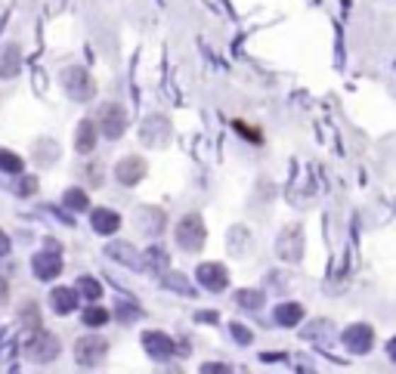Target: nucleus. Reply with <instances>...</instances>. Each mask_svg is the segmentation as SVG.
Returning <instances> with one entry per match:
<instances>
[{"mask_svg": "<svg viewBox=\"0 0 396 374\" xmlns=\"http://www.w3.org/2000/svg\"><path fill=\"white\" fill-rule=\"evenodd\" d=\"M205 238H208V229H205V220L198 214H189L176 223V244L186 254H198L205 248Z\"/></svg>", "mask_w": 396, "mask_h": 374, "instance_id": "obj_1", "label": "nucleus"}, {"mask_svg": "<svg viewBox=\"0 0 396 374\" xmlns=\"http://www.w3.org/2000/svg\"><path fill=\"white\" fill-rule=\"evenodd\" d=\"M25 356H28L31 362H56L59 356V337L50 334L44 328H35L25 340Z\"/></svg>", "mask_w": 396, "mask_h": 374, "instance_id": "obj_2", "label": "nucleus"}, {"mask_svg": "<svg viewBox=\"0 0 396 374\" xmlns=\"http://www.w3.org/2000/svg\"><path fill=\"white\" fill-rule=\"evenodd\" d=\"M96 127L103 136H108V140H121L124 130H128V112H124V106L106 102L96 115Z\"/></svg>", "mask_w": 396, "mask_h": 374, "instance_id": "obj_3", "label": "nucleus"}, {"mask_svg": "<svg viewBox=\"0 0 396 374\" xmlns=\"http://www.w3.org/2000/svg\"><path fill=\"white\" fill-rule=\"evenodd\" d=\"M62 87H65V93H69L74 102H87L96 93L94 78H90L87 68H81V65L65 68V72H62Z\"/></svg>", "mask_w": 396, "mask_h": 374, "instance_id": "obj_4", "label": "nucleus"}, {"mask_svg": "<svg viewBox=\"0 0 396 374\" xmlns=\"http://www.w3.org/2000/svg\"><path fill=\"white\" fill-rule=\"evenodd\" d=\"M108 356V340L106 337H81L74 344V359L81 368H99Z\"/></svg>", "mask_w": 396, "mask_h": 374, "instance_id": "obj_5", "label": "nucleus"}, {"mask_svg": "<svg viewBox=\"0 0 396 374\" xmlns=\"http://www.w3.org/2000/svg\"><path fill=\"white\" fill-rule=\"evenodd\" d=\"M31 269H35L38 278H44V282H53L59 272H62V251H59V244L56 242H47V248L35 254V260H31Z\"/></svg>", "mask_w": 396, "mask_h": 374, "instance_id": "obj_6", "label": "nucleus"}, {"mask_svg": "<svg viewBox=\"0 0 396 374\" xmlns=\"http://www.w3.org/2000/svg\"><path fill=\"white\" fill-rule=\"evenodd\" d=\"M106 254L112 257L115 263H121V266H128L133 272H146L149 263H146V254L137 251V244L130 242H108L106 244Z\"/></svg>", "mask_w": 396, "mask_h": 374, "instance_id": "obj_7", "label": "nucleus"}, {"mask_svg": "<svg viewBox=\"0 0 396 374\" xmlns=\"http://www.w3.org/2000/svg\"><path fill=\"white\" fill-rule=\"evenodd\" d=\"M276 254L285 260V263H298L303 257V229L298 223L285 226L279 232V242H276Z\"/></svg>", "mask_w": 396, "mask_h": 374, "instance_id": "obj_8", "label": "nucleus"}, {"mask_svg": "<svg viewBox=\"0 0 396 374\" xmlns=\"http://www.w3.org/2000/svg\"><path fill=\"white\" fill-rule=\"evenodd\" d=\"M341 344L347 346L350 353H356V356H366V353L375 346V331H372V325H366V322H359V325H350L347 331H344V334H341Z\"/></svg>", "mask_w": 396, "mask_h": 374, "instance_id": "obj_9", "label": "nucleus"}, {"mask_svg": "<svg viewBox=\"0 0 396 374\" xmlns=\"http://www.w3.org/2000/svg\"><path fill=\"white\" fill-rule=\"evenodd\" d=\"M171 133H174V127L164 115H149L140 127V140L146 142V146H164V142L171 140Z\"/></svg>", "mask_w": 396, "mask_h": 374, "instance_id": "obj_10", "label": "nucleus"}, {"mask_svg": "<svg viewBox=\"0 0 396 374\" xmlns=\"http://www.w3.org/2000/svg\"><path fill=\"white\" fill-rule=\"evenodd\" d=\"M198 282H201V288H208V291L220 294V291H226V285H230V276H226L223 263H201L198 266Z\"/></svg>", "mask_w": 396, "mask_h": 374, "instance_id": "obj_11", "label": "nucleus"}, {"mask_svg": "<svg viewBox=\"0 0 396 374\" xmlns=\"http://www.w3.org/2000/svg\"><path fill=\"white\" fill-rule=\"evenodd\" d=\"M115 176H118V183H124V186H137L142 176H146V161L137 158V155L121 158L118 167H115Z\"/></svg>", "mask_w": 396, "mask_h": 374, "instance_id": "obj_12", "label": "nucleus"}, {"mask_svg": "<svg viewBox=\"0 0 396 374\" xmlns=\"http://www.w3.org/2000/svg\"><path fill=\"white\" fill-rule=\"evenodd\" d=\"M137 226L146 235H162L164 226H167V214L162 208H152V204H146V208L137 210Z\"/></svg>", "mask_w": 396, "mask_h": 374, "instance_id": "obj_13", "label": "nucleus"}, {"mask_svg": "<svg viewBox=\"0 0 396 374\" xmlns=\"http://www.w3.org/2000/svg\"><path fill=\"white\" fill-rule=\"evenodd\" d=\"M142 346H146V353L158 362H164V359L174 356V340L167 334H162V331H146V334H142Z\"/></svg>", "mask_w": 396, "mask_h": 374, "instance_id": "obj_14", "label": "nucleus"}, {"mask_svg": "<svg viewBox=\"0 0 396 374\" xmlns=\"http://www.w3.org/2000/svg\"><path fill=\"white\" fill-rule=\"evenodd\" d=\"M50 303L59 316H69V312L78 310V288H53L50 291Z\"/></svg>", "mask_w": 396, "mask_h": 374, "instance_id": "obj_15", "label": "nucleus"}, {"mask_svg": "<svg viewBox=\"0 0 396 374\" xmlns=\"http://www.w3.org/2000/svg\"><path fill=\"white\" fill-rule=\"evenodd\" d=\"M90 223H94V229L99 235H112V232H118V226H121V217L108 208H96L94 217H90Z\"/></svg>", "mask_w": 396, "mask_h": 374, "instance_id": "obj_16", "label": "nucleus"}, {"mask_svg": "<svg viewBox=\"0 0 396 374\" xmlns=\"http://www.w3.org/2000/svg\"><path fill=\"white\" fill-rule=\"evenodd\" d=\"M96 133H99V127L94 121H81L78 124V133H74V149H78L81 155L94 152L96 149Z\"/></svg>", "mask_w": 396, "mask_h": 374, "instance_id": "obj_17", "label": "nucleus"}, {"mask_svg": "<svg viewBox=\"0 0 396 374\" xmlns=\"http://www.w3.org/2000/svg\"><path fill=\"white\" fill-rule=\"evenodd\" d=\"M22 68V50L19 47H6L0 53V78H16Z\"/></svg>", "mask_w": 396, "mask_h": 374, "instance_id": "obj_18", "label": "nucleus"}, {"mask_svg": "<svg viewBox=\"0 0 396 374\" xmlns=\"http://www.w3.org/2000/svg\"><path fill=\"white\" fill-rule=\"evenodd\" d=\"M158 278H162V285L164 288H171L174 294H186V297H196L198 291H192V282L186 276H180V272H158Z\"/></svg>", "mask_w": 396, "mask_h": 374, "instance_id": "obj_19", "label": "nucleus"}, {"mask_svg": "<svg viewBox=\"0 0 396 374\" xmlns=\"http://www.w3.org/2000/svg\"><path fill=\"white\" fill-rule=\"evenodd\" d=\"M300 319H303V306L300 303H282V306H276V322L285 328H294V325H300Z\"/></svg>", "mask_w": 396, "mask_h": 374, "instance_id": "obj_20", "label": "nucleus"}, {"mask_svg": "<svg viewBox=\"0 0 396 374\" xmlns=\"http://www.w3.org/2000/svg\"><path fill=\"white\" fill-rule=\"evenodd\" d=\"M112 322V312L103 310V306H90V310H84V325H90V328H103Z\"/></svg>", "mask_w": 396, "mask_h": 374, "instance_id": "obj_21", "label": "nucleus"}, {"mask_svg": "<svg viewBox=\"0 0 396 374\" xmlns=\"http://www.w3.org/2000/svg\"><path fill=\"white\" fill-rule=\"evenodd\" d=\"M62 204L69 210H87L90 208V198H87V192H84V189H69V192L62 195Z\"/></svg>", "mask_w": 396, "mask_h": 374, "instance_id": "obj_22", "label": "nucleus"}, {"mask_svg": "<svg viewBox=\"0 0 396 374\" xmlns=\"http://www.w3.org/2000/svg\"><path fill=\"white\" fill-rule=\"evenodd\" d=\"M78 294H84L87 300H99V297H103V285H99L94 276H81L78 278Z\"/></svg>", "mask_w": 396, "mask_h": 374, "instance_id": "obj_23", "label": "nucleus"}, {"mask_svg": "<svg viewBox=\"0 0 396 374\" xmlns=\"http://www.w3.org/2000/svg\"><path fill=\"white\" fill-rule=\"evenodd\" d=\"M146 263H149L152 269L164 272L167 266H171V257H167V251H164V248H158V244H152V248L146 251Z\"/></svg>", "mask_w": 396, "mask_h": 374, "instance_id": "obj_24", "label": "nucleus"}, {"mask_svg": "<svg viewBox=\"0 0 396 374\" xmlns=\"http://www.w3.org/2000/svg\"><path fill=\"white\" fill-rule=\"evenodd\" d=\"M235 303L242 306V310H260V306H264V294L260 291H235Z\"/></svg>", "mask_w": 396, "mask_h": 374, "instance_id": "obj_25", "label": "nucleus"}, {"mask_svg": "<svg viewBox=\"0 0 396 374\" xmlns=\"http://www.w3.org/2000/svg\"><path fill=\"white\" fill-rule=\"evenodd\" d=\"M22 158L16 155V152H10V149H0V170L4 174H22Z\"/></svg>", "mask_w": 396, "mask_h": 374, "instance_id": "obj_26", "label": "nucleus"}, {"mask_svg": "<svg viewBox=\"0 0 396 374\" xmlns=\"http://www.w3.org/2000/svg\"><path fill=\"white\" fill-rule=\"evenodd\" d=\"M22 325L28 328V331L44 328V322H40V310H38L35 303H25V306H22Z\"/></svg>", "mask_w": 396, "mask_h": 374, "instance_id": "obj_27", "label": "nucleus"}, {"mask_svg": "<svg viewBox=\"0 0 396 374\" xmlns=\"http://www.w3.org/2000/svg\"><path fill=\"white\" fill-rule=\"evenodd\" d=\"M35 189H38V176H25V180L19 183V195H22V198L35 195Z\"/></svg>", "mask_w": 396, "mask_h": 374, "instance_id": "obj_28", "label": "nucleus"}, {"mask_svg": "<svg viewBox=\"0 0 396 374\" xmlns=\"http://www.w3.org/2000/svg\"><path fill=\"white\" fill-rule=\"evenodd\" d=\"M232 337H239V344H251V331L245 325H235V322H232Z\"/></svg>", "mask_w": 396, "mask_h": 374, "instance_id": "obj_29", "label": "nucleus"}, {"mask_svg": "<svg viewBox=\"0 0 396 374\" xmlns=\"http://www.w3.org/2000/svg\"><path fill=\"white\" fill-rule=\"evenodd\" d=\"M235 130H239V133H245L251 142H257V146H260V142H264V136H260V133H254V130H251V127H245V124H235Z\"/></svg>", "mask_w": 396, "mask_h": 374, "instance_id": "obj_30", "label": "nucleus"}, {"mask_svg": "<svg viewBox=\"0 0 396 374\" xmlns=\"http://www.w3.org/2000/svg\"><path fill=\"white\" fill-rule=\"evenodd\" d=\"M10 248H13V242H10V235L4 232V229H0V257H6V254H10Z\"/></svg>", "mask_w": 396, "mask_h": 374, "instance_id": "obj_31", "label": "nucleus"}, {"mask_svg": "<svg viewBox=\"0 0 396 374\" xmlns=\"http://www.w3.org/2000/svg\"><path fill=\"white\" fill-rule=\"evenodd\" d=\"M6 291H10V285H6V278L0 276V306H4L6 300H10V294H6Z\"/></svg>", "mask_w": 396, "mask_h": 374, "instance_id": "obj_32", "label": "nucleus"}, {"mask_svg": "<svg viewBox=\"0 0 396 374\" xmlns=\"http://www.w3.org/2000/svg\"><path fill=\"white\" fill-rule=\"evenodd\" d=\"M201 371H205V374H210V371H230V368H226V365H205V368H201Z\"/></svg>", "mask_w": 396, "mask_h": 374, "instance_id": "obj_33", "label": "nucleus"}, {"mask_svg": "<svg viewBox=\"0 0 396 374\" xmlns=\"http://www.w3.org/2000/svg\"><path fill=\"white\" fill-rule=\"evenodd\" d=\"M198 319H201V322H210V325H214V322H217V312H198Z\"/></svg>", "mask_w": 396, "mask_h": 374, "instance_id": "obj_34", "label": "nucleus"}, {"mask_svg": "<svg viewBox=\"0 0 396 374\" xmlns=\"http://www.w3.org/2000/svg\"><path fill=\"white\" fill-rule=\"evenodd\" d=\"M387 356H390V359L396 362V337L390 340V344H387Z\"/></svg>", "mask_w": 396, "mask_h": 374, "instance_id": "obj_35", "label": "nucleus"}]
</instances>
